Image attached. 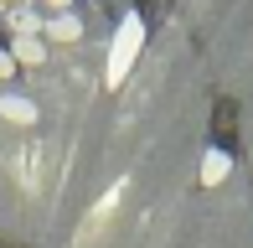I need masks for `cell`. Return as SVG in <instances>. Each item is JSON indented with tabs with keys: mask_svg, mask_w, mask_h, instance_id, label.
I'll return each mask as SVG.
<instances>
[{
	"mask_svg": "<svg viewBox=\"0 0 253 248\" xmlns=\"http://www.w3.org/2000/svg\"><path fill=\"white\" fill-rule=\"evenodd\" d=\"M10 73H16V57H10V52H5V47H0V83H5V78H10Z\"/></svg>",
	"mask_w": 253,
	"mask_h": 248,
	"instance_id": "7",
	"label": "cell"
},
{
	"mask_svg": "<svg viewBox=\"0 0 253 248\" xmlns=\"http://www.w3.org/2000/svg\"><path fill=\"white\" fill-rule=\"evenodd\" d=\"M10 57H16V62H26V67H42L47 47H42V37H21L16 47H10Z\"/></svg>",
	"mask_w": 253,
	"mask_h": 248,
	"instance_id": "4",
	"label": "cell"
},
{
	"mask_svg": "<svg viewBox=\"0 0 253 248\" xmlns=\"http://www.w3.org/2000/svg\"><path fill=\"white\" fill-rule=\"evenodd\" d=\"M42 5H52V10H57V16H62V10H67V0H42Z\"/></svg>",
	"mask_w": 253,
	"mask_h": 248,
	"instance_id": "9",
	"label": "cell"
},
{
	"mask_svg": "<svg viewBox=\"0 0 253 248\" xmlns=\"http://www.w3.org/2000/svg\"><path fill=\"white\" fill-rule=\"evenodd\" d=\"M42 37H47V41H78V37H83V21L62 10V16H52L47 26H42Z\"/></svg>",
	"mask_w": 253,
	"mask_h": 248,
	"instance_id": "3",
	"label": "cell"
},
{
	"mask_svg": "<svg viewBox=\"0 0 253 248\" xmlns=\"http://www.w3.org/2000/svg\"><path fill=\"white\" fill-rule=\"evenodd\" d=\"M140 41H145V21L134 16H124L119 21V31H114V47H109V88H124V78H129V67H134V57H140Z\"/></svg>",
	"mask_w": 253,
	"mask_h": 248,
	"instance_id": "1",
	"label": "cell"
},
{
	"mask_svg": "<svg viewBox=\"0 0 253 248\" xmlns=\"http://www.w3.org/2000/svg\"><path fill=\"white\" fill-rule=\"evenodd\" d=\"M227 171H233V161H227L222 150H207V161H202V181H207V186H217Z\"/></svg>",
	"mask_w": 253,
	"mask_h": 248,
	"instance_id": "5",
	"label": "cell"
},
{
	"mask_svg": "<svg viewBox=\"0 0 253 248\" xmlns=\"http://www.w3.org/2000/svg\"><path fill=\"white\" fill-rule=\"evenodd\" d=\"M10 31H16V37H42V16L37 10H10Z\"/></svg>",
	"mask_w": 253,
	"mask_h": 248,
	"instance_id": "6",
	"label": "cell"
},
{
	"mask_svg": "<svg viewBox=\"0 0 253 248\" xmlns=\"http://www.w3.org/2000/svg\"><path fill=\"white\" fill-rule=\"evenodd\" d=\"M5 5H10V10H31L37 0H5Z\"/></svg>",
	"mask_w": 253,
	"mask_h": 248,
	"instance_id": "8",
	"label": "cell"
},
{
	"mask_svg": "<svg viewBox=\"0 0 253 248\" xmlns=\"http://www.w3.org/2000/svg\"><path fill=\"white\" fill-rule=\"evenodd\" d=\"M0 119L5 124H37V104L21 93H0Z\"/></svg>",
	"mask_w": 253,
	"mask_h": 248,
	"instance_id": "2",
	"label": "cell"
}]
</instances>
